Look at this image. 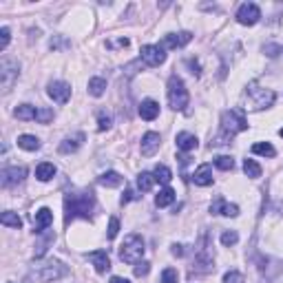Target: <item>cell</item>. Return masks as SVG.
I'll use <instances>...</instances> for the list:
<instances>
[{"label":"cell","mask_w":283,"mask_h":283,"mask_svg":"<svg viewBox=\"0 0 283 283\" xmlns=\"http://www.w3.org/2000/svg\"><path fill=\"white\" fill-rule=\"evenodd\" d=\"M95 206V195L91 190H82V192H67L64 195V224H71L75 217L89 219Z\"/></svg>","instance_id":"6da1fadb"},{"label":"cell","mask_w":283,"mask_h":283,"mask_svg":"<svg viewBox=\"0 0 283 283\" xmlns=\"http://www.w3.org/2000/svg\"><path fill=\"white\" fill-rule=\"evenodd\" d=\"M248 129V119L241 111L232 108V111H224L221 113V135L217 137L215 144H230L232 137L237 133H244Z\"/></svg>","instance_id":"7a4b0ae2"},{"label":"cell","mask_w":283,"mask_h":283,"mask_svg":"<svg viewBox=\"0 0 283 283\" xmlns=\"http://www.w3.org/2000/svg\"><path fill=\"white\" fill-rule=\"evenodd\" d=\"M274 100H276V93L272 89H263L259 84H248V89L244 93V108L250 113L263 111V108L272 106Z\"/></svg>","instance_id":"3957f363"},{"label":"cell","mask_w":283,"mask_h":283,"mask_svg":"<svg viewBox=\"0 0 283 283\" xmlns=\"http://www.w3.org/2000/svg\"><path fill=\"white\" fill-rule=\"evenodd\" d=\"M144 252H146V248H144V239L135 232L129 234V237L124 239V244L119 246V259H122L124 263H140Z\"/></svg>","instance_id":"277c9868"},{"label":"cell","mask_w":283,"mask_h":283,"mask_svg":"<svg viewBox=\"0 0 283 283\" xmlns=\"http://www.w3.org/2000/svg\"><path fill=\"white\" fill-rule=\"evenodd\" d=\"M188 91H186L182 77L177 75H171L168 77V102H171V108L175 111H184L188 106Z\"/></svg>","instance_id":"5b68a950"},{"label":"cell","mask_w":283,"mask_h":283,"mask_svg":"<svg viewBox=\"0 0 283 283\" xmlns=\"http://www.w3.org/2000/svg\"><path fill=\"white\" fill-rule=\"evenodd\" d=\"M35 274H38L40 281H58L69 274V268L62 261H58V259H47L42 266H38Z\"/></svg>","instance_id":"8992f818"},{"label":"cell","mask_w":283,"mask_h":283,"mask_svg":"<svg viewBox=\"0 0 283 283\" xmlns=\"http://www.w3.org/2000/svg\"><path fill=\"white\" fill-rule=\"evenodd\" d=\"M18 71H20V64L16 62V60L11 58H3V62H0V84H3L5 91H9L14 80L18 77Z\"/></svg>","instance_id":"52a82bcc"},{"label":"cell","mask_w":283,"mask_h":283,"mask_svg":"<svg viewBox=\"0 0 283 283\" xmlns=\"http://www.w3.org/2000/svg\"><path fill=\"white\" fill-rule=\"evenodd\" d=\"M259 18H261V9H259L255 3H244L241 7L237 9V22L239 25H244V27L257 25Z\"/></svg>","instance_id":"ba28073f"},{"label":"cell","mask_w":283,"mask_h":283,"mask_svg":"<svg viewBox=\"0 0 283 283\" xmlns=\"http://www.w3.org/2000/svg\"><path fill=\"white\" fill-rule=\"evenodd\" d=\"M140 53H142V60L148 67H159V64L166 62V51H164V47H159V45H144Z\"/></svg>","instance_id":"9c48e42d"},{"label":"cell","mask_w":283,"mask_h":283,"mask_svg":"<svg viewBox=\"0 0 283 283\" xmlns=\"http://www.w3.org/2000/svg\"><path fill=\"white\" fill-rule=\"evenodd\" d=\"M47 93H49V98L53 102H58V104H67L69 98H71V87L67 82H49V87H47Z\"/></svg>","instance_id":"30bf717a"},{"label":"cell","mask_w":283,"mask_h":283,"mask_svg":"<svg viewBox=\"0 0 283 283\" xmlns=\"http://www.w3.org/2000/svg\"><path fill=\"white\" fill-rule=\"evenodd\" d=\"M210 213L213 215H224V217H237L239 215V206L237 204H228L224 197H217V199L210 204Z\"/></svg>","instance_id":"8fae6325"},{"label":"cell","mask_w":283,"mask_h":283,"mask_svg":"<svg viewBox=\"0 0 283 283\" xmlns=\"http://www.w3.org/2000/svg\"><path fill=\"white\" fill-rule=\"evenodd\" d=\"M159 144H161L159 133H155V131H148V133L142 137V146H140L142 155H144V157H150V155H155L159 150Z\"/></svg>","instance_id":"7c38bea8"},{"label":"cell","mask_w":283,"mask_h":283,"mask_svg":"<svg viewBox=\"0 0 283 283\" xmlns=\"http://www.w3.org/2000/svg\"><path fill=\"white\" fill-rule=\"evenodd\" d=\"M27 177V168L25 166H9L3 171V186H16Z\"/></svg>","instance_id":"4fadbf2b"},{"label":"cell","mask_w":283,"mask_h":283,"mask_svg":"<svg viewBox=\"0 0 283 283\" xmlns=\"http://www.w3.org/2000/svg\"><path fill=\"white\" fill-rule=\"evenodd\" d=\"M192 40L190 31H179V33H168L161 40V47H168V49H179V47H186Z\"/></svg>","instance_id":"5bb4252c"},{"label":"cell","mask_w":283,"mask_h":283,"mask_svg":"<svg viewBox=\"0 0 283 283\" xmlns=\"http://www.w3.org/2000/svg\"><path fill=\"white\" fill-rule=\"evenodd\" d=\"M87 259L95 266V272L98 274H104L108 268H111V259H108L106 250H95V252H89Z\"/></svg>","instance_id":"9a60e30c"},{"label":"cell","mask_w":283,"mask_h":283,"mask_svg":"<svg viewBox=\"0 0 283 283\" xmlns=\"http://www.w3.org/2000/svg\"><path fill=\"white\" fill-rule=\"evenodd\" d=\"M53 224V213L49 208H40L38 213L33 215V228H35V232H45L47 228H49Z\"/></svg>","instance_id":"2e32d148"},{"label":"cell","mask_w":283,"mask_h":283,"mask_svg":"<svg viewBox=\"0 0 283 283\" xmlns=\"http://www.w3.org/2000/svg\"><path fill=\"white\" fill-rule=\"evenodd\" d=\"M175 142H177V148L182 150V153H190V150H195V148H197V144H199L197 135L186 133V131H184V133H177Z\"/></svg>","instance_id":"e0dca14e"},{"label":"cell","mask_w":283,"mask_h":283,"mask_svg":"<svg viewBox=\"0 0 283 283\" xmlns=\"http://www.w3.org/2000/svg\"><path fill=\"white\" fill-rule=\"evenodd\" d=\"M192 182L197 186H210L213 184V168L210 164H201L199 168L195 171V175H192Z\"/></svg>","instance_id":"ac0fdd59"},{"label":"cell","mask_w":283,"mask_h":283,"mask_svg":"<svg viewBox=\"0 0 283 283\" xmlns=\"http://www.w3.org/2000/svg\"><path fill=\"white\" fill-rule=\"evenodd\" d=\"M159 115V104L155 100H142V104H140V117L142 119H155Z\"/></svg>","instance_id":"d6986e66"},{"label":"cell","mask_w":283,"mask_h":283,"mask_svg":"<svg viewBox=\"0 0 283 283\" xmlns=\"http://www.w3.org/2000/svg\"><path fill=\"white\" fill-rule=\"evenodd\" d=\"M98 182L102 186H106V188H117V186L124 184V177L119 175V173H115V171H106V173H102V175L98 177Z\"/></svg>","instance_id":"ffe728a7"},{"label":"cell","mask_w":283,"mask_h":283,"mask_svg":"<svg viewBox=\"0 0 283 283\" xmlns=\"http://www.w3.org/2000/svg\"><path fill=\"white\" fill-rule=\"evenodd\" d=\"M82 142H84V133H77L73 137H67V140L60 144V153H64V155L75 153V150L82 146Z\"/></svg>","instance_id":"44dd1931"},{"label":"cell","mask_w":283,"mask_h":283,"mask_svg":"<svg viewBox=\"0 0 283 283\" xmlns=\"http://www.w3.org/2000/svg\"><path fill=\"white\" fill-rule=\"evenodd\" d=\"M173 201H175V190H173L171 186L161 188L157 192V197H155V206H157V208H166V206H171Z\"/></svg>","instance_id":"7402d4cb"},{"label":"cell","mask_w":283,"mask_h":283,"mask_svg":"<svg viewBox=\"0 0 283 283\" xmlns=\"http://www.w3.org/2000/svg\"><path fill=\"white\" fill-rule=\"evenodd\" d=\"M14 115L18 117V119H22V122H31V119H35L38 117V108L35 106H31V104H20L14 111Z\"/></svg>","instance_id":"603a6c76"},{"label":"cell","mask_w":283,"mask_h":283,"mask_svg":"<svg viewBox=\"0 0 283 283\" xmlns=\"http://www.w3.org/2000/svg\"><path fill=\"white\" fill-rule=\"evenodd\" d=\"M53 175H56V166H53L51 161H42V164H38V168H35V177H38L40 182H49V179H53Z\"/></svg>","instance_id":"cb8c5ba5"},{"label":"cell","mask_w":283,"mask_h":283,"mask_svg":"<svg viewBox=\"0 0 283 283\" xmlns=\"http://www.w3.org/2000/svg\"><path fill=\"white\" fill-rule=\"evenodd\" d=\"M0 224H3L5 228H22V219L18 217L16 213H11V210H5L3 215H0Z\"/></svg>","instance_id":"d4e9b609"},{"label":"cell","mask_w":283,"mask_h":283,"mask_svg":"<svg viewBox=\"0 0 283 283\" xmlns=\"http://www.w3.org/2000/svg\"><path fill=\"white\" fill-rule=\"evenodd\" d=\"M104 91H106V80L104 77H91V80H89V93H91L93 98L104 95Z\"/></svg>","instance_id":"484cf974"},{"label":"cell","mask_w":283,"mask_h":283,"mask_svg":"<svg viewBox=\"0 0 283 283\" xmlns=\"http://www.w3.org/2000/svg\"><path fill=\"white\" fill-rule=\"evenodd\" d=\"M252 153L261 155V157H274L276 150L272 144H268V142H257V144H252Z\"/></svg>","instance_id":"4316f807"},{"label":"cell","mask_w":283,"mask_h":283,"mask_svg":"<svg viewBox=\"0 0 283 283\" xmlns=\"http://www.w3.org/2000/svg\"><path fill=\"white\" fill-rule=\"evenodd\" d=\"M155 182H157V179H155L153 173H140V175H137V188L142 192H148L155 186Z\"/></svg>","instance_id":"83f0119b"},{"label":"cell","mask_w":283,"mask_h":283,"mask_svg":"<svg viewBox=\"0 0 283 283\" xmlns=\"http://www.w3.org/2000/svg\"><path fill=\"white\" fill-rule=\"evenodd\" d=\"M18 146L25 150H38L40 148V140L35 135H20L18 137Z\"/></svg>","instance_id":"f1b7e54d"},{"label":"cell","mask_w":283,"mask_h":283,"mask_svg":"<svg viewBox=\"0 0 283 283\" xmlns=\"http://www.w3.org/2000/svg\"><path fill=\"white\" fill-rule=\"evenodd\" d=\"M153 175H155V179H157V182H161V184H168V182H171V179H173V173H171V168H168V166H164V164H157V166H155Z\"/></svg>","instance_id":"f546056e"},{"label":"cell","mask_w":283,"mask_h":283,"mask_svg":"<svg viewBox=\"0 0 283 283\" xmlns=\"http://www.w3.org/2000/svg\"><path fill=\"white\" fill-rule=\"evenodd\" d=\"M244 173L250 179H257V177H261V166H259L255 159H246L244 161Z\"/></svg>","instance_id":"4dcf8cb0"},{"label":"cell","mask_w":283,"mask_h":283,"mask_svg":"<svg viewBox=\"0 0 283 283\" xmlns=\"http://www.w3.org/2000/svg\"><path fill=\"white\" fill-rule=\"evenodd\" d=\"M215 166L219 168V171H232L234 159L230 157V155H219V157H215Z\"/></svg>","instance_id":"1f68e13d"},{"label":"cell","mask_w":283,"mask_h":283,"mask_svg":"<svg viewBox=\"0 0 283 283\" xmlns=\"http://www.w3.org/2000/svg\"><path fill=\"white\" fill-rule=\"evenodd\" d=\"M237 241H239V234L234 230H226L224 234H221V244H224L226 248H230V246H234Z\"/></svg>","instance_id":"d6a6232c"},{"label":"cell","mask_w":283,"mask_h":283,"mask_svg":"<svg viewBox=\"0 0 283 283\" xmlns=\"http://www.w3.org/2000/svg\"><path fill=\"white\" fill-rule=\"evenodd\" d=\"M177 281H179V274L175 268H166L161 272V283H177Z\"/></svg>","instance_id":"836d02e7"},{"label":"cell","mask_w":283,"mask_h":283,"mask_svg":"<svg viewBox=\"0 0 283 283\" xmlns=\"http://www.w3.org/2000/svg\"><path fill=\"white\" fill-rule=\"evenodd\" d=\"M111 124H113V117L106 115V113L102 111L98 115V131H108V129H111Z\"/></svg>","instance_id":"e575fe53"},{"label":"cell","mask_w":283,"mask_h":283,"mask_svg":"<svg viewBox=\"0 0 283 283\" xmlns=\"http://www.w3.org/2000/svg\"><path fill=\"white\" fill-rule=\"evenodd\" d=\"M117 232H119V219H117V217H111V219H108V232H106V237L108 239H115Z\"/></svg>","instance_id":"d590c367"},{"label":"cell","mask_w":283,"mask_h":283,"mask_svg":"<svg viewBox=\"0 0 283 283\" xmlns=\"http://www.w3.org/2000/svg\"><path fill=\"white\" fill-rule=\"evenodd\" d=\"M224 283H246V279H244L241 272H237V270H230V272L224 274Z\"/></svg>","instance_id":"8d00e7d4"},{"label":"cell","mask_w":283,"mask_h":283,"mask_svg":"<svg viewBox=\"0 0 283 283\" xmlns=\"http://www.w3.org/2000/svg\"><path fill=\"white\" fill-rule=\"evenodd\" d=\"M35 119H38L40 124H49L53 119V111H51V108H38V117H35Z\"/></svg>","instance_id":"74e56055"},{"label":"cell","mask_w":283,"mask_h":283,"mask_svg":"<svg viewBox=\"0 0 283 283\" xmlns=\"http://www.w3.org/2000/svg\"><path fill=\"white\" fill-rule=\"evenodd\" d=\"M9 40H11V31H9L7 27H3V29H0V49H3V51L7 49Z\"/></svg>","instance_id":"f35d334b"},{"label":"cell","mask_w":283,"mask_h":283,"mask_svg":"<svg viewBox=\"0 0 283 283\" xmlns=\"http://www.w3.org/2000/svg\"><path fill=\"white\" fill-rule=\"evenodd\" d=\"M148 270H150V263H148V261L135 263V276H146V274H148Z\"/></svg>","instance_id":"ab89813d"},{"label":"cell","mask_w":283,"mask_h":283,"mask_svg":"<svg viewBox=\"0 0 283 283\" xmlns=\"http://www.w3.org/2000/svg\"><path fill=\"white\" fill-rule=\"evenodd\" d=\"M108 49H115V47H129V38H117V40H108L106 42Z\"/></svg>","instance_id":"60d3db41"},{"label":"cell","mask_w":283,"mask_h":283,"mask_svg":"<svg viewBox=\"0 0 283 283\" xmlns=\"http://www.w3.org/2000/svg\"><path fill=\"white\" fill-rule=\"evenodd\" d=\"M263 51H266L268 58H276V56H279V51H281V47H276V45H266V47H263Z\"/></svg>","instance_id":"b9f144b4"},{"label":"cell","mask_w":283,"mask_h":283,"mask_svg":"<svg viewBox=\"0 0 283 283\" xmlns=\"http://www.w3.org/2000/svg\"><path fill=\"white\" fill-rule=\"evenodd\" d=\"M131 199H137V195H135V190H133V188H126V190H124V195H122V204H129Z\"/></svg>","instance_id":"7bdbcfd3"},{"label":"cell","mask_w":283,"mask_h":283,"mask_svg":"<svg viewBox=\"0 0 283 283\" xmlns=\"http://www.w3.org/2000/svg\"><path fill=\"white\" fill-rule=\"evenodd\" d=\"M171 252H173L175 257H184V246H182V244H175V246L171 248Z\"/></svg>","instance_id":"ee69618b"},{"label":"cell","mask_w":283,"mask_h":283,"mask_svg":"<svg viewBox=\"0 0 283 283\" xmlns=\"http://www.w3.org/2000/svg\"><path fill=\"white\" fill-rule=\"evenodd\" d=\"M186 64H188V67L192 69V71H190V73H192V75H199V64H197V62H195V60H188V62H186Z\"/></svg>","instance_id":"f6af8a7d"},{"label":"cell","mask_w":283,"mask_h":283,"mask_svg":"<svg viewBox=\"0 0 283 283\" xmlns=\"http://www.w3.org/2000/svg\"><path fill=\"white\" fill-rule=\"evenodd\" d=\"M108 283H131V281H129V279H124V276H113V279L108 281Z\"/></svg>","instance_id":"bcb514c9"},{"label":"cell","mask_w":283,"mask_h":283,"mask_svg":"<svg viewBox=\"0 0 283 283\" xmlns=\"http://www.w3.org/2000/svg\"><path fill=\"white\" fill-rule=\"evenodd\" d=\"M279 135H281V137H283V129H279Z\"/></svg>","instance_id":"7dc6e473"}]
</instances>
